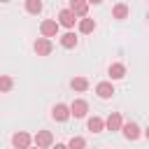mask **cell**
Wrapping results in <instances>:
<instances>
[{
  "mask_svg": "<svg viewBox=\"0 0 149 149\" xmlns=\"http://www.w3.org/2000/svg\"><path fill=\"white\" fill-rule=\"evenodd\" d=\"M33 142H35V147H37V149H47V147H51V144H54V135H51L49 130H37V133H35V137H33Z\"/></svg>",
  "mask_w": 149,
  "mask_h": 149,
  "instance_id": "cell-1",
  "label": "cell"
},
{
  "mask_svg": "<svg viewBox=\"0 0 149 149\" xmlns=\"http://www.w3.org/2000/svg\"><path fill=\"white\" fill-rule=\"evenodd\" d=\"M40 33H42V37H56L58 35V21L56 19H47V21H42V26H40Z\"/></svg>",
  "mask_w": 149,
  "mask_h": 149,
  "instance_id": "cell-2",
  "label": "cell"
},
{
  "mask_svg": "<svg viewBox=\"0 0 149 149\" xmlns=\"http://www.w3.org/2000/svg\"><path fill=\"white\" fill-rule=\"evenodd\" d=\"M86 112H88V102H86V100H81V98L72 100V105H70V116L81 119V116H86Z\"/></svg>",
  "mask_w": 149,
  "mask_h": 149,
  "instance_id": "cell-3",
  "label": "cell"
},
{
  "mask_svg": "<svg viewBox=\"0 0 149 149\" xmlns=\"http://www.w3.org/2000/svg\"><path fill=\"white\" fill-rule=\"evenodd\" d=\"M33 49H35L37 56H49L51 49H54V44H51V40H47V37H37L35 44H33Z\"/></svg>",
  "mask_w": 149,
  "mask_h": 149,
  "instance_id": "cell-4",
  "label": "cell"
},
{
  "mask_svg": "<svg viewBox=\"0 0 149 149\" xmlns=\"http://www.w3.org/2000/svg\"><path fill=\"white\" fill-rule=\"evenodd\" d=\"M121 133H123V137H126V140H137V137L142 135V130H140V126H137L135 121L123 123V126H121Z\"/></svg>",
  "mask_w": 149,
  "mask_h": 149,
  "instance_id": "cell-5",
  "label": "cell"
},
{
  "mask_svg": "<svg viewBox=\"0 0 149 149\" xmlns=\"http://www.w3.org/2000/svg\"><path fill=\"white\" fill-rule=\"evenodd\" d=\"M30 142H33V137H30L28 133H23V130H19V133L12 135V144H14L16 149H28Z\"/></svg>",
  "mask_w": 149,
  "mask_h": 149,
  "instance_id": "cell-6",
  "label": "cell"
},
{
  "mask_svg": "<svg viewBox=\"0 0 149 149\" xmlns=\"http://www.w3.org/2000/svg\"><path fill=\"white\" fill-rule=\"evenodd\" d=\"M74 16H86V12H88V2L86 0H70V7H68Z\"/></svg>",
  "mask_w": 149,
  "mask_h": 149,
  "instance_id": "cell-7",
  "label": "cell"
},
{
  "mask_svg": "<svg viewBox=\"0 0 149 149\" xmlns=\"http://www.w3.org/2000/svg\"><path fill=\"white\" fill-rule=\"evenodd\" d=\"M51 116H54L56 121H68V119H70V107H68V105H63V102H58V105H54Z\"/></svg>",
  "mask_w": 149,
  "mask_h": 149,
  "instance_id": "cell-8",
  "label": "cell"
},
{
  "mask_svg": "<svg viewBox=\"0 0 149 149\" xmlns=\"http://www.w3.org/2000/svg\"><path fill=\"white\" fill-rule=\"evenodd\" d=\"M121 126H123V119H121L119 112H112V114L105 119V128H107V130H121Z\"/></svg>",
  "mask_w": 149,
  "mask_h": 149,
  "instance_id": "cell-9",
  "label": "cell"
},
{
  "mask_svg": "<svg viewBox=\"0 0 149 149\" xmlns=\"http://www.w3.org/2000/svg\"><path fill=\"white\" fill-rule=\"evenodd\" d=\"M77 21V16L70 12V9H61L58 12V26H65V28H72Z\"/></svg>",
  "mask_w": 149,
  "mask_h": 149,
  "instance_id": "cell-10",
  "label": "cell"
},
{
  "mask_svg": "<svg viewBox=\"0 0 149 149\" xmlns=\"http://www.w3.org/2000/svg\"><path fill=\"white\" fill-rule=\"evenodd\" d=\"M95 93H98V98H102V100H109V98L114 95V86H112L109 81H100V84L95 86Z\"/></svg>",
  "mask_w": 149,
  "mask_h": 149,
  "instance_id": "cell-11",
  "label": "cell"
},
{
  "mask_svg": "<svg viewBox=\"0 0 149 149\" xmlns=\"http://www.w3.org/2000/svg\"><path fill=\"white\" fill-rule=\"evenodd\" d=\"M107 74H109L112 79H123V77H126V65H121V63H112L109 70H107Z\"/></svg>",
  "mask_w": 149,
  "mask_h": 149,
  "instance_id": "cell-12",
  "label": "cell"
},
{
  "mask_svg": "<svg viewBox=\"0 0 149 149\" xmlns=\"http://www.w3.org/2000/svg\"><path fill=\"white\" fill-rule=\"evenodd\" d=\"M88 130H91V133H102V130H105V121H102L100 116H91V119H88Z\"/></svg>",
  "mask_w": 149,
  "mask_h": 149,
  "instance_id": "cell-13",
  "label": "cell"
},
{
  "mask_svg": "<svg viewBox=\"0 0 149 149\" xmlns=\"http://www.w3.org/2000/svg\"><path fill=\"white\" fill-rule=\"evenodd\" d=\"M93 30H95V21H93V19H86V16H84V19L79 21V33L88 35V33H93Z\"/></svg>",
  "mask_w": 149,
  "mask_h": 149,
  "instance_id": "cell-14",
  "label": "cell"
},
{
  "mask_svg": "<svg viewBox=\"0 0 149 149\" xmlns=\"http://www.w3.org/2000/svg\"><path fill=\"white\" fill-rule=\"evenodd\" d=\"M61 44H63L65 49H74V47H77V35H74V33H65V35H61Z\"/></svg>",
  "mask_w": 149,
  "mask_h": 149,
  "instance_id": "cell-15",
  "label": "cell"
},
{
  "mask_svg": "<svg viewBox=\"0 0 149 149\" xmlns=\"http://www.w3.org/2000/svg\"><path fill=\"white\" fill-rule=\"evenodd\" d=\"M112 16H114V19H119V21H121V19H126V16H128V7H126L123 2L114 5V9H112Z\"/></svg>",
  "mask_w": 149,
  "mask_h": 149,
  "instance_id": "cell-16",
  "label": "cell"
},
{
  "mask_svg": "<svg viewBox=\"0 0 149 149\" xmlns=\"http://www.w3.org/2000/svg\"><path fill=\"white\" fill-rule=\"evenodd\" d=\"M70 86H72L74 91H86V88H88V79H86V77H74V79L70 81Z\"/></svg>",
  "mask_w": 149,
  "mask_h": 149,
  "instance_id": "cell-17",
  "label": "cell"
},
{
  "mask_svg": "<svg viewBox=\"0 0 149 149\" xmlns=\"http://www.w3.org/2000/svg\"><path fill=\"white\" fill-rule=\"evenodd\" d=\"M26 12L28 14H40L42 12V0H26Z\"/></svg>",
  "mask_w": 149,
  "mask_h": 149,
  "instance_id": "cell-18",
  "label": "cell"
},
{
  "mask_svg": "<svg viewBox=\"0 0 149 149\" xmlns=\"http://www.w3.org/2000/svg\"><path fill=\"white\" fill-rule=\"evenodd\" d=\"M12 86H14V79L7 77V74H0V91L7 93V91H12Z\"/></svg>",
  "mask_w": 149,
  "mask_h": 149,
  "instance_id": "cell-19",
  "label": "cell"
},
{
  "mask_svg": "<svg viewBox=\"0 0 149 149\" xmlns=\"http://www.w3.org/2000/svg\"><path fill=\"white\" fill-rule=\"evenodd\" d=\"M68 149H86V140L77 135V137H72V140L68 142Z\"/></svg>",
  "mask_w": 149,
  "mask_h": 149,
  "instance_id": "cell-20",
  "label": "cell"
},
{
  "mask_svg": "<svg viewBox=\"0 0 149 149\" xmlns=\"http://www.w3.org/2000/svg\"><path fill=\"white\" fill-rule=\"evenodd\" d=\"M54 149H68V144H56Z\"/></svg>",
  "mask_w": 149,
  "mask_h": 149,
  "instance_id": "cell-21",
  "label": "cell"
},
{
  "mask_svg": "<svg viewBox=\"0 0 149 149\" xmlns=\"http://www.w3.org/2000/svg\"><path fill=\"white\" fill-rule=\"evenodd\" d=\"M86 2H93V5H100L102 0H86Z\"/></svg>",
  "mask_w": 149,
  "mask_h": 149,
  "instance_id": "cell-22",
  "label": "cell"
},
{
  "mask_svg": "<svg viewBox=\"0 0 149 149\" xmlns=\"http://www.w3.org/2000/svg\"><path fill=\"white\" fill-rule=\"evenodd\" d=\"M144 135H147V140H149V126H147V130H144Z\"/></svg>",
  "mask_w": 149,
  "mask_h": 149,
  "instance_id": "cell-23",
  "label": "cell"
},
{
  "mask_svg": "<svg viewBox=\"0 0 149 149\" xmlns=\"http://www.w3.org/2000/svg\"><path fill=\"white\" fill-rule=\"evenodd\" d=\"M2 2H9V0H2Z\"/></svg>",
  "mask_w": 149,
  "mask_h": 149,
  "instance_id": "cell-24",
  "label": "cell"
},
{
  "mask_svg": "<svg viewBox=\"0 0 149 149\" xmlns=\"http://www.w3.org/2000/svg\"><path fill=\"white\" fill-rule=\"evenodd\" d=\"M28 149H30V147H28ZM35 149H37V147H35Z\"/></svg>",
  "mask_w": 149,
  "mask_h": 149,
  "instance_id": "cell-25",
  "label": "cell"
},
{
  "mask_svg": "<svg viewBox=\"0 0 149 149\" xmlns=\"http://www.w3.org/2000/svg\"><path fill=\"white\" fill-rule=\"evenodd\" d=\"M147 19H149V14H147Z\"/></svg>",
  "mask_w": 149,
  "mask_h": 149,
  "instance_id": "cell-26",
  "label": "cell"
}]
</instances>
